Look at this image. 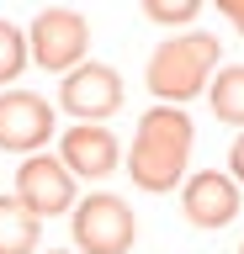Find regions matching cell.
<instances>
[{
	"label": "cell",
	"instance_id": "obj_1",
	"mask_svg": "<svg viewBox=\"0 0 244 254\" xmlns=\"http://www.w3.org/2000/svg\"><path fill=\"white\" fill-rule=\"evenodd\" d=\"M191 138L196 127L180 106H149L144 122H138V138H133V154H128V175L133 186L144 190H175V180L186 175V154H191Z\"/></svg>",
	"mask_w": 244,
	"mask_h": 254
},
{
	"label": "cell",
	"instance_id": "obj_2",
	"mask_svg": "<svg viewBox=\"0 0 244 254\" xmlns=\"http://www.w3.org/2000/svg\"><path fill=\"white\" fill-rule=\"evenodd\" d=\"M218 37L212 32H186V37H170V43L154 48V59H149L144 79L149 90L160 95L164 106H180V101H191L202 85L212 79V69H218Z\"/></svg>",
	"mask_w": 244,
	"mask_h": 254
},
{
	"label": "cell",
	"instance_id": "obj_3",
	"mask_svg": "<svg viewBox=\"0 0 244 254\" xmlns=\"http://www.w3.org/2000/svg\"><path fill=\"white\" fill-rule=\"evenodd\" d=\"M69 222H75V244L80 254H128L133 238H138V217L122 196H85V201L69 206Z\"/></svg>",
	"mask_w": 244,
	"mask_h": 254
},
{
	"label": "cell",
	"instance_id": "obj_4",
	"mask_svg": "<svg viewBox=\"0 0 244 254\" xmlns=\"http://www.w3.org/2000/svg\"><path fill=\"white\" fill-rule=\"evenodd\" d=\"M85 48H90V27L80 11H64V5H48L27 32V53L53 74H69L75 64H85Z\"/></svg>",
	"mask_w": 244,
	"mask_h": 254
},
{
	"label": "cell",
	"instance_id": "obj_5",
	"mask_svg": "<svg viewBox=\"0 0 244 254\" xmlns=\"http://www.w3.org/2000/svg\"><path fill=\"white\" fill-rule=\"evenodd\" d=\"M16 201L32 217H59L75 206V175L64 170V159L27 154V164L16 170Z\"/></svg>",
	"mask_w": 244,
	"mask_h": 254
},
{
	"label": "cell",
	"instance_id": "obj_6",
	"mask_svg": "<svg viewBox=\"0 0 244 254\" xmlns=\"http://www.w3.org/2000/svg\"><path fill=\"white\" fill-rule=\"evenodd\" d=\"M53 132V106L32 90L0 95V148L5 154H37Z\"/></svg>",
	"mask_w": 244,
	"mask_h": 254
},
{
	"label": "cell",
	"instance_id": "obj_7",
	"mask_svg": "<svg viewBox=\"0 0 244 254\" xmlns=\"http://www.w3.org/2000/svg\"><path fill=\"white\" fill-rule=\"evenodd\" d=\"M64 111H75L80 122H106L117 106H122V79L106 64H75L64 74V90H59Z\"/></svg>",
	"mask_w": 244,
	"mask_h": 254
},
{
	"label": "cell",
	"instance_id": "obj_8",
	"mask_svg": "<svg viewBox=\"0 0 244 254\" xmlns=\"http://www.w3.org/2000/svg\"><path fill=\"white\" fill-rule=\"evenodd\" d=\"M180 206H186V217L196 228H228V222L239 217V186L228 175H218V170H202V175L186 180Z\"/></svg>",
	"mask_w": 244,
	"mask_h": 254
},
{
	"label": "cell",
	"instance_id": "obj_9",
	"mask_svg": "<svg viewBox=\"0 0 244 254\" xmlns=\"http://www.w3.org/2000/svg\"><path fill=\"white\" fill-rule=\"evenodd\" d=\"M59 159H64L69 175H85V180H101V175L117 170V138L106 132V127L96 122H80L69 127L64 143H59Z\"/></svg>",
	"mask_w": 244,
	"mask_h": 254
},
{
	"label": "cell",
	"instance_id": "obj_10",
	"mask_svg": "<svg viewBox=\"0 0 244 254\" xmlns=\"http://www.w3.org/2000/svg\"><path fill=\"white\" fill-rule=\"evenodd\" d=\"M37 228L43 217H32L16 196H0V254H37Z\"/></svg>",
	"mask_w": 244,
	"mask_h": 254
},
{
	"label": "cell",
	"instance_id": "obj_11",
	"mask_svg": "<svg viewBox=\"0 0 244 254\" xmlns=\"http://www.w3.org/2000/svg\"><path fill=\"white\" fill-rule=\"evenodd\" d=\"M212 117L228 122V127H244V64L218 69V85H212Z\"/></svg>",
	"mask_w": 244,
	"mask_h": 254
},
{
	"label": "cell",
	"instance_id": "obj_12",
	"mask_svg": "<svg viewBox=\"0 0 244 254\" xmlns=\"http://www.w3.org/2000/svg\"><path fill=\"white\" fill-rule=\"evenodd\" d=\"M27 59H32V53H27V37H21L11 21H0V85H11V79L27 69Z\"/></svg>",
	"mask_w": 244,
	"mask_h": 254
},
{
	"label": "cell",
	"instance_id": "obj_13",
	"mask_svg": "<svg viewBox=\"0 0 244 254\" xmlns=\"http://www.w3.org/2000/svg\"><path fill=\"white\" fill-rule=\"evenodd\" d=\"M149 21H160V27H186L196 11H202V0H144Z\"/></svg>",
	"mask_w": 244,
	"mask_h": 254
},
{
	"label": "cell",
	"instance_id": "obj_14",
	"mask_svg": "<svg viewBox=\"0 0 244 254\" xmlns=\"http://www.w3.org/2000/svg\"><path fill=\"white\" fill-rule=\"evenodd\" d=\"M228 170H234V186H244V132L234 138V148H228Z\"/></svg>",
	"mask_w": 244,
	"mask_h": 254
},
{
	"label": "cell",
	"instance_id": "obj_15",
	"mask_svg": "<svg viewBox=\"0 0 244 254\" xmlns=\"http://www.w3.org/2000/svg\"><path fill=\"white\" fill-rule=\"evenodd\" d=\"M212 5H218V11H223L228 21L239 27V37H244V0H212Z\"/></svg>",
	"mask_w": 244,
	"mask_h": 254
},
{
	"label": "cell",
	"instance_id": "obj_16",
	"mask_svg": "<svg viewBox=\"0 0 244 254\" xmlns=\"http://www.w3.org/2000/svg\"><path fill=\"white\" fill-rule=\"evenodd\" d=\"M48 254H69V249H48Z\"/></svg>",
	"mask_w": 244,
	"mask_h": 254
},
{
	"label": "cell",
	"instance_id": "obj_17",
	"mask_svg": "<svg viewBox=\"0 0 244 254\" xmlns=\"http://www.w3.org/2000/svg\"><path fill=\"white\" fill-rule=\"evenodd\" d=\"M239 254H244V249H239Z\"/></svg>",
	"mask_w": 244,
	"mask_h": 254
}]
</instances>
